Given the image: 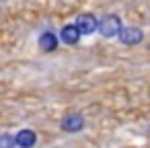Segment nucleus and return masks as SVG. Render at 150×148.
Masks as SVG:
<instances>
[{"instance_id":"7ed1b4c3","label":"nucleus","mask_w":150,"mask_h":148,"mask_svg":"<svg viewBox=\"0 0 150 148\" xmlns=\"http://www.w3.org/2000/svg\"><path fill=\"white\" fill-rule=\"evenodd\" d=\"M80 35H82V33H80V29H78V25H76V23L64 25V27H62V31H60V39H62L64 43H68V45L78 43Z\"/></svg>"},{"instance_id":"39448f33","label":"nucleus","mask_w":150,"mask_h":148,"mask_svg":"<svg viewBox=\"0 0 150 148\" xmlns=\"http://www.w3.org/2000/svg\"><path fill=\"white\" fill-rule=\"evenodd\" d=\"M76 25H78V29H80L82 35H91V33H95L97 27H99V23H97V19H95L93 15H80V17L76 19Z\"/></svg>"},{"instance_id":"423d86ee","label":"nucleus","mask_w":150,"mask_h":148,"mask_svg":"<svg viewBox=\"0 0 150 148\" xmlns=\"http://www.w3.org/2000/svg\"><path fill=\"white\" fill-rule=\"evenodd\" d=\"M37 45H39L41 52H56V47H58V37H56V33L43 31V33L39 35V39H37Z\"/></svg>"},{"instance_id":"f257e3e1","label":"nucleus","mask_w":150,"mask_h":148,"mask_svg":"<svg viewBox=\"0 0 150 148\" xmlns=\"http://www.w3.org/2000/svg\"><path fill=\"white\" fill-rule=\"evenodd\" d=\"M99 31H101L103 37L119 35V31H121V21H119V17H115V15H107V17H103L101 23H99Z\"/></svg>"},{"instance_id":"6e6552de","label":"nucleus","mask_w":150,"mask_h":148,"mask_svg":"<svg viewBox=\"0 0 150 148\" xmlns=\"http://www.w3.org/2000/svg\"><path fill=\"white\" fill-rule=\"evenodd\" d=\"M17 142H15V136L11 134H0V148H15Z\"/></svg>"},{"instance_id":"f03ea898","label":"nucleus","mask_w":150,"mask_h":148,"mask_svg":"<svg viewBox=\"0 0 150 148\" xmlns=\"http://www.w3.org/2000/svg\"><path fill=\"white\" fill-rule=\"evenodd\" d=\"M117 37H119V41L123 45H136V43H140L144 39V33H142L140 27H121Z\"/></svg>"},{"instance_id":"0eeeda50","label":"nucleus","mask_w":150,"mask_h":148,"mask_svg":"<svg viewBox=\"0 0 150 148\" xmlns=\"http://www.w3.org/2000/svg\"><path fill=\"white\" fill-rule=\"evenodd\" d=\"M15 142H17L19 148H33L35 142H37V136H35L33 130H21V132H17Z\"/></svg>"},{"instance_id":"20e7f679","label":"nucleus","mask_w":150,"mask_h":148,"mask_svg":"<svg viewBox=\"0 0 150 148\" xmlns=\"http://www.w3.org/2000/svg\"><path fill=\"white\" fill-rule=\"evenodd\" d=\"M82 125H84V117H82L80 113H70L68 117L62 119V130H64V132H70V134L80 132Z\"/></svg>"}]
</instances>
